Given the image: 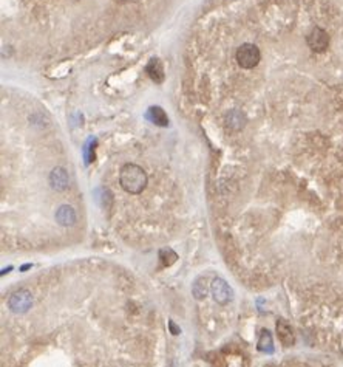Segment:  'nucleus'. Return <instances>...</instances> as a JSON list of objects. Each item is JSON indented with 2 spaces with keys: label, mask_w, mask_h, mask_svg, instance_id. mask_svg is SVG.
<instances>
[{
  "label": "nucleus",
  "mask_w": 343,
  "mask_h": 367,
  "mask_svg": "<svg viewBox=\"0 0 343 367\" xmlns=\"http://www.w3.org/2000/svg\"><path fill=\"white\" fill-rule=\"evenodd\" d=\"M159 259H161V262H162L165 266H170V265H174V263L177 262L178 254H177L174 250H172V248H164V250L159 251Z\"/></svg>",
  "instance_id": "obj_14"
},
{
  "label": "nucleus",
  "mask_w": 343,
  "mask_h": 367,
  "mask_svg": "<svg viewBox=\"0 0 343 367\" xmlns=\"http://www.w3.org/2000/svg\"><path fill=\"white\" fill-rule=\"evenodd\" d=\"M210 291V287L207 284V279L206 278H198L197 281L193 282L192 285V295L195 296V299L197 301H203L207 298V293Z\"/></svg>",
  "instance_id": "obj_12"
},
{
  "label": "nucleus",
  "mask_w": 343,
  "mask_h": 367,
  "mask_svg": "<svg viewBox=\"0 0 343 367\" xmlns=\"http://www.w3.org/2000/svg\"><path fill=\"white\" fill-rule=\"evenodd\" d=\"M96 199H97V202H101L102 208L108 209V205H107L105 202H107V200L111 202V200H113V195H111V192H110L107 188H101V189H97V191H96Z\"/></svg>",
  "instance_id": "obj_15"
},
{
  "label": "nucleus",
  "mask_w": 343,
  "mask_h": 367,
  "mask_svg": "<svg viewBox=\"0 0 343 367\" xmlns=\"http://www.w3.org/2000/svg\"><path fill=\"white\" fill-rule=\"evenodd\" d=\"M147 181L149 178H147L145 170L135 163H127L119 170L121 188L129 194H141L145 189Z\"/></svg>",
  "instance_id": "obj_1"
},
{
  "label": "nucleus",
  "mask_w": 343,
  "mask_h": 367,
  "mask_svg": "<svg viewBox=\"0 0 343 367\" xmlns=\"http://www.w3.org/2000/svg\"><path fill=\"white\" fill-rule=\"evenodd\" d=\"M224 122H226V127H227L229 130L238 132V130H241L244 126H246L248 119H246V116H244L243 112H240V110H231V112L226 115Z\"/></svg>",
  "instance_id": "obj_10"
},
{
  "label": "nucleus",
  "mask_w": 343,
  "mask_h": 367,
  "mask_svg": "<svg viewBox=\"0 0 343 367\" xmlns=\"http://www.w3.org/2000/svg\"><path fill=\"white\" fill-rule=\"evenodd\" d=\"M56 222H58V225H61V226H65V228H68V226H73L76 223V211L73 209L70 205H62V206H59L58 208V211H56Z\"/></svg>",
  "instance_id": "obj_7"
},
{
  "label": "nucleus",
  "mask_w": 343,
  "mask_h": 367,
  "mask_svg": "<svg viewBox=\"0 0 343 367\" xmlns=\"http://www.w3.org/2000/svg\"><path fill=\"white\" fill-rule=\"evenodd\" d=\"M306 42H308V47L314 53H325L329 47V34L323 28L315 27L308 34Z\"/></svg>",
  "instance_id": "obj_5"
},
{
  "label": "nucleus",
  "mask_w": 343,
  "mask_h": 367,
  "mask_svg": "<svg viewBox=\"0 0 343 367\" xmlns=\"http://www.w3.org/2000/svg\"><path fill=\"white\" fill-rule=\"evenodd\" d=\"M235 59H237V64L244 68V70H251V68H255L260 61H261V52L260 48L255 45V43H241L238 47V50L235 53Z\"/></svg>",
  "instance_id": "obj_2"
},
{
  "label": "nucleus",
  "mask_w": 343,
  "mask_h": 367,
  "mask_svg": "<svg viewBox=\"0 0 343 367\" xmlns=\"http://www.w3.org/2000/svg\"><path fill=\"white\" fill-rule=\"evenodd\" d=\"M147 118H149L153 124H156V126H161V127H167L168 126V116L164 112V109L159 107V106L150 107L149 112H147Z\"/></svg>",
  "instance_id": "obj_11"
},
{
  "label": "nucleus",
  "mask_w": 343,
  "mask_h": 367,
  "mask_svg": "<svg viewBox=\"0 0 343 367\" xmlns=\"http://www.w3.org/2000/svg\"><path fill=\"white\" fill-rule=\"evenodd\" d=\"M145 71L153 82H156V84L164 82V78H165L164 67H162V62L158 58H153V59L149 61V64H147V67H145Z\"/></svg>",
  "instance_id": "obj_9"
},
{
  "label": "nucleus",
  "mask_w": 343,
  "mask_h": 367,
  "mask_svg": "<svg viewBox=\"0 0 343 367\" xmlns=\"http://www.w3.org/2000/svg\"><path fill=\"white\" fill-rule=\"evenodd\" d=\"M277 333H278L280 342L284 347H292L296 344V333H294V329L286 319L277 321Z\"/></svg>",
  "instance_id": "obj_6"
},
{
  "label": "nucleus",
  "mask_w": 343,
  "mask_h": 367,
  "mask_svg": "<svg viewBox=\"0 0 343 367\" xmlns=\"http://www.w3.org/2000/svg\"><path fill=\"white\" fill-rule=\"evenodd\" d=\"M70 177L64 167H54L50 174V185L54 191H65L68 188Z\"/></svg>",
  "instance_id": "obj_8"
},
{
  "label": "nucleus",
  "mask_w": 343,
  "mask_h": 367,
  "mask_svg": "<svg viewBox=\"0 0 343 367\" xmlns=\"http://www.w3.org/2000/svg\"><path fill=\"white\" fill-rule=\"evenodd\" d=\"M124 2H139V0H124Z\"/></svg>",
  "instance_id": "obj_17"
},
{
  "label": "nucleus",
  "mask_w": 343,
  "mask_h": 367,
  "mask_svg": "<svg viewBox=\"0 0 343 367\" xmlns=\"http://www.w3.org/2000/svg\"><path fill=\"white\" fill-rule=\"evenodd\" d=\"M33 305V296L27 288L16 290L8 299V308L16 314L27 313Z\"/></svg>",
  "instance_id": "obj_3"
},
{
  "label": "nucleus",
  "mask_w": 343,
  "mask_h": 367,
  "mask_svg": "<svg viewBox=\"0 0 343 367\" xmlns=\"http://www.w3.org/2000/svg\"><path fill=\"white\" fill-rule=\"evenodd\" d=\"M258 350L263 353H272L274 352V339L269 330H263L258 339Z\"/></svg>",
  "instance_id": "obj_13"
},
{
  "label": "nucleus",
  "mask_w": 343,
  "mask_h": 367,
  "mask_svg": "<svg viewBox=\"0 0 343 367\" xmlns=\"http://www.w3.org/2000/svg\"><path fill=\"white\" fill-rule=\"evenodd\" d=\"M210 293L216 304L226 305L234 301V290L232 287L221 278H215L210 284Z\"/></svg>",
  "instance_id": "obj_4"
},
{
  "label": "nucleus",
  "mask_w": 343,
  "mask_h": 367,
  "mask_svg": "<svg viewBox=\"0 0 343 367\" xmlns=\"http://www.w3.org/2000/svg\"><path fill=\"white\" fill-rule=\"evenodd\" d=\"M170 329H172V332H174V335H178V333L181 332L180 329H177V327H175V324L172 323V321H170Z\"/></svg>",
  "instance_id": "obj_16"
}]
</instances>
